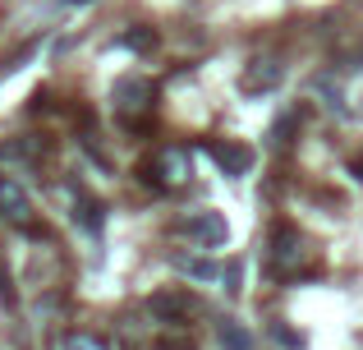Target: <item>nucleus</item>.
<instances>
[{
  "label": "nucleus",
  "instance_id": "39448f33",
  "mask_svg": "<svg viewBox=\"0 0 363 350\" xmlns=\"http://www.w3.org/2000/svg\"><path fill=\"white\" fill-rule=\"evenodd\" d=\"M152 314L157 318H184V314H194V300L189 295H152Z\"/></svg>",
  "mask_w": 363,
  "mask_h": 350
},
{
  "label": "nucleus",
  "instance_id": "f257e3e1",
  "mask_svg": "<svg viewBox=\"0 0 363 350\" xmlns=\"http://www.w3.org/2000/svg\"><path fill=\"white\" fill-rule=\"evenodd\" d=\"M203 153L212 157V162L221 166L225 175H248V166H253V153H248L244 143H230V138H225V143H221V138H212Z\"/></svg>",
  "mask_w": 363,
  "mask_h": 350
},
{
  "label": "nucleus",
  "instance_id": "0eeeda50",
  "mask_svg": "<svg viewBox=\"0 0 363 350\" xmlns=\"http://www.w3.org/2000/svg\"><path fill=\"white\" fill-rule=\"evenodd\" d=\"M221 341L230 346V350H248V332L240 323H221Z\"/></svg>",
  "mask_w": 363,
  "mask_h": 350
},
{
  "label": "nucleus",
  "instance_id": "9d476101",
  "mask_svg": "<svg viewBox=\"0 0 363 350\" xmlns=\"http://www.w3.org/2000/svg\"><path fill=\"white\" fill-rule=\"evenodd\" d=\"M0 295H5V300H9V281H5V277H0Z\"/></svg>",
  "mask_w": 363,
  "mask_h": 350
},
{
  "label": "nucleus",
  "instance_id": "1a4fd4ad",
  "mask_svg": "<svg viewBox=\"0 0 363 350\" xmlns=\"http://www.w3.org/2000/svg\"><path fill=\"white\" fill-rule=\"evenodd\" d=\"M272 337H276V341H281V346H299V337H294V332H290V327H281V323H276V327H272Z\"/></svg>",
  "mask_w": 363,
  "mask_h": 350
},
{
  "label": "nucleus",
  "instance_id": "7ed1b4c3",
  "mask_svg": "<svg viewBox=\"0 0 363 350\" xmlns=\"http://www.w3.org/2000/svg\"><path fill=\"white\" fill-rule=\"evenodd\" d=\"M299 263H303V240L294 231H276V240H272V272L290 277Z\"/></svg>",
  "mask_w": 363,
  "mask_h": 350
},
{
  "label": "nucleus",
  "instance_id": "423d86ee",
  "mask_svg": "<svg viewBox=\"0 0 363 350\" xmlns=\"http://www.w3.org/2000/svg\"><path fill=\"white\" fill-rule=\"evenodd\" d=\"M157 171L166 175V185H179V180L189 175V153H179V148H166L157 162Z\"/></svg>",
  "mask_w": 363,
  "mask_h": 350
},
{
  "label": "nucleus",
  "instance_id": "20e7f679",
  "mask_svg": "<svg viewBox=\"0 0 363 350\" xmlns=\"http://www.w3.org/2000/svg\"><path fill=\"white\" fill-rule=\"evenodd\" d=\"M116 106L124 111V116L152 106V83H147V79H120V83H116Z\"/></svg>",
  "mask_w": 363,
  "mask_h": 350
},
{
  "label": "nucleus",
  "instance_id": "6e6552de",
  "mask_svg": "<svg viewBox=\"0 0 363 350\" xmlns=\"http://www.w3.org/2000/svg\"><path fill=\"white\" fill-rule=\"evenodd\" d=\"M65 350H106L97 341V337H88V332H79V337H69V341H65Z\"/></svg>",
  "mask_w": 363,
  "mask_h": 350
},
{
  "label": "nucleus",
  "instance_id": "f03ea898",
  "mask_svg": "<svg viewBox=\"0 0 363 350\" xmlns=\"http://www.w3.org/2000/svg\"><path fill=\"white\" fill-rule=\"evenodd\" d=\"M184 231H189V240H198V244H207V249H216V244H225L230 226H225L221 212H194V217L184 222Z\"/></svg>",
  "mask_w": 363,
  "mask_h": 350
}]
</instances>
